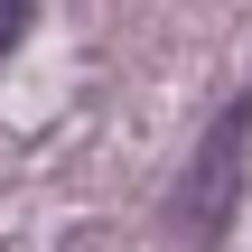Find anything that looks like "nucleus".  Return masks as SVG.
<instances>
[{"label": "nucleus", "mask_w": 252, "mask_h": 252, "mask_svg": "<svg viewBox=\"0 0 252 252\" xmlns=\"http://www.w3.org/2000/svg\"><path fill=\"white\" fill-rule=\"evenodd\" d=\"M243 196H252V84L215 112V131L196 140V159H187V178H178V234L224 243L234 215H243Z\"/></svg>", "instance_id": "f257e3e1"}, {"label": "nucleus", "mask_w": 252, "mask_h": 252, "mask_svg": "<svg viewBox=\"0 0 252 252\" xmlns=\"http://www.w3.org/2000/svg\"><path fill=\"white\" fill-rule=\"evenodd\" d=\"M28 9H37V0H0V56H9V47L28 37Z\"/></svg>", "instance_id": "f03ea898"}]
</instances>
